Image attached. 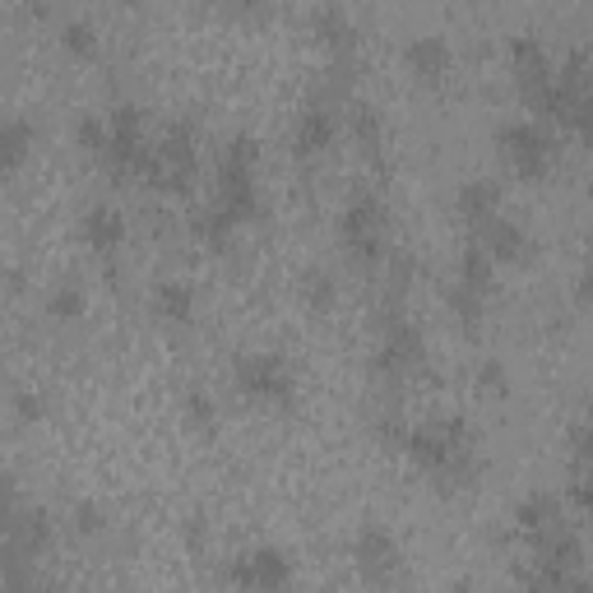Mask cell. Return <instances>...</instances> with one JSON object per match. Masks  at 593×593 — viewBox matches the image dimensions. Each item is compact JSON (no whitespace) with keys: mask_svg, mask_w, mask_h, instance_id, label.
<instances>
[{"mask_svg":"<svg viewBox=\"0 0 593 593\" xmlns=\"http://www.w3.org/2000/svg\"><path fill=\"white\" fill-rule=\"evenodd\" d=\"M237 386L247 399H255V404H269V408L296 404V371H292V362L278 357V353L237 357Z\"/></svg>","mask_w":593,"mask_h":593,"instance_id":"1","label":"cell"},{"mask_svg":"<svg viewBox=\"0 0 593 593\" xmlns=\"http://www.w3.org/2000/svg\"><path fill=\"white\" fill-rule=\"evenodd\" d=\"M496 149L519 181H543L552 172V159H556V144L547 139V130L533 126V121H510V126H501Z\"/></svg>","mask_w":593,"mask_h":593,"instance_id":"2","label":"cell"},{"mask_svg":"<svg viewBox=\"0 0 593 593\" xmlns=\"http://www.w3.org/2000/svg\"><path fill=\"white\" fill-rule=\"evenodd\" d=\"M339 237H343V251L353 255L357 265H380V260H386V204L376 195H357L343 209Z\"/></svg>","mask_w":593,"mask_h":593,"instance_id":"3","label":"cell"},{"mask_svg":"<svg viewBox=\"0 0 593 593\" xmlns=\"http://www.w3.org/2000/svg\"><path fill=\"white\" fill-rule=\"evenodd\" d=\"M422 357H427L422 329H417L413 320H404V316H390L386 335H380L376 357H371V371H376L380 380H399V376L417 371V366H422Z\"/></svg>","mask_w":593,"mask_h":593,"instance_id":"4","label":"cell"},{"mask_svg":"<svg viewBox=\"0 0 593 593\" xmlns=\"http://www.w3.org/2000/svg\"><path fill=\"white\" fill-rule=\"evenodd\" d=\"M353 556H357V570H362L371 584H390L394 575H399V566H404L399 538H394L386 525H362L357 543H353Z\"/></svg>","mask_w":593,"mask_h":593,"instance_id":"5","label":"cell"},{"mask_svg":"<svg viewBox=\"0 0 593 593\" xmlns=\"http://www.w3.org/2000/svg\"><path fill=\"white\" fill-rule=\"evenodd\" d=\"M228 580L241 584V589H288L292 584V562L278 547H251L232 562Z\"/></svg>","mask_w":593,"mask_h":593,"instance_id":"6","label":"cell"},{"mask_svg":"<svg viewBox=\"0 0 593 593\" xmlns=\"http://www.w3.org/2000/svg\"><path fill=\"white\" fill-rule=\"evenodd\" d=\"M339 135V121H335V108H325V102H316V108L296 112V126H292V153L296 159H320V153L335 144Z\"/></svg>","mask_w":593,"mask_h":593,"instance_id":"7","label":"cell"},{"mask_svg":"<svg viewBox=\"0 0 593 593\" xmlns=\"http://www.w3.org/2000/svg\"><path fill=\"white\" fill-rule=\"evenodd\" d=\"M79 237L93 255H116V247L126 241V218H121V209H112V204H93L89 214L79 218Z\"/></svg>","mask_w":593,"mask_h":593,"instance_id":"8","label":"cell"},{"mask_svg":"<svg viewBox=\"0 0 593 593\" xmlns=\"http://www.w3.org/2000/svg\"><path fill=\"white\" fill-rule=\"evenodd\" d=\"M510 61H515V79H519V89H525L529 98L538 89H547L552 84V61H547V47L538 42V38H515L510 42Z\"/></svg>","mask_w":593,"mask_h":593,"instance_id":"9","label":"cell"},{"mask_svg":"<svg viewBox=\"0 0 593 593\" xmlns=\"http://www.w3.org/2000/svg\"><path fill=\"white\" fill-rule=\"evenodd\" d=\"M482 232V247L492 251V260L496 265H519V260L529 255V232L519 228V223H510V218H492L487 228H478Z\"/></svg>","mask_w":593,"mask_h":593,"instance_id":"10","label":"cell"},{"mask_svg":"<svg viewBox=\"0 0 593 593\" xmlns=\"http://www.w3.org/2000/svg\"><path fill=\"white\" fill-rule=\"evenodd\" d=\"M404 65L422 84H441L450 75V47H445V38H413L404 47Z\"/></svg>","mask_w":593,"mask_h":593,"instance_id":"11","label":"cell"},{"mask_svg":"<svg viewBox=\"0 0 593 593\" xmlns=\"http://www.w3.org/2000/svg\"><path fill=\"white\" fill-rule=\"evenodd\" d=\"M501 214V186L487 181V177H474L459 186V218L474 223V228H487Z\"/></svg>","mask_w":593,"mask_h":593,"instance_id":"12","label":"cell"},{"mask_svg":"<svg viewBox=\"0 0 593 593\" xmlns=\"http://www.w3.org/2000/svg\"><path fill=\"white\" fill-rule=\"evenodd\" d=\"M316 38L335 51V61H348V56H353V47H357V28H353V20H348L339 5H325L316 14Z\"/></svg>","mask_w":593,"mask_h":593,"instance_id":"13","label":"cell"},{"mask_svg":"<svg viewBox=\"0 0 593 593\" xmlns=\"http://www.w3.org/2000/svg\"><path fill=\"white\" fill-rule=\"evenodd\" d=\"M515 525L525 529L529 538L556 529V525H562V501H556L552 492H533V496H525V501L515 505Z\"/></svg>","mask_w":593,"mask_h":593,"instance_id":"14","label":"cell"},{"mask_svg":"<svg viewBox=\"0 0 593 593\" xmlns=\"http://www.w3.org/2000/svg\"><path fill=\"white\" fill-rule=\"evenodd\" d=\"M33 144H38V130H33L24 116H10L5 130H0V167H5V177H14V172L24 167Z\"/></svg>","mask_w":593,"mask_h":593,"instance_id":"15","label":"cell"},{"mask_svg":"<svg viewBox=\"0 0 593 593\" xmlns=\"http://www.w3.org/2000/svg\"><path fill=\"white\" fill-rule=\"evenodd\" d=\"M153 311H159V320H167V325H190L195 320V292L177 283V278H167V283L153 288Z\"/></svg>","mask_w":593,"mask_h":593,"instance_id":"16","label":"cell"},{"mask_svg":"<svg viewBox=\"0 0 593 593\" xmlns=\"http://www.w3.org/2000/svg\"><path fill=\"white\" fill-rule=\"evenodd\" d=\"M459 283L464 288H474V292H492V283H496V260H492V251L482 247V241H474V247L464 251V260H459Z\"/></svg>","mask_w":593,"mask_h":593,"instance_id":"17","label":"cell"},{"mask_svg":"<svg viewBox=\"0 0 593 593\" xmlns=\"http://www.w3.org/2000/svg\"><path fill=\"white\" fill-rule=\"evenodd\" d=\"M163 163L167 167H177V172H195V130L190 126H172L163 135Z\"/></svg>","mask_w":593,"mask_h":593,"instance_id":"18","label":"cell"},{"mask_svg":"<svg viewBox=\"0 0 593 593\" xmlns=\"http://www.w3.org/2000/svg\"><path fill=\"white\" fill-rule=\"evenodd\" d=\"M556 84H562L566 93H575V98H589L593 93V65H589L584 51H570V56L562 61V70H556Z\"/></svg>","mask_w":593,"mask_h":593,"instance_id":"19","label":"cell"},{"mask_svg":"<svg viewBox=\"0 0 593 593\" xmlns=\"http://www.w3.org/2000/svg\"><path fill=\"white\" fill-rule=\"evenodd\" d=\"M61 47H65V56H75V61H93L98 56V33L89 20H70L61 28Z\"/></svg>","mask_w":593,"mask_h":593,"instance_id":"20","label":"cell"},{"mask_svg":"<svg viewBox=\"0 0 593 593\" xmlns=\"http://www.w3.org/2000/svg\"><path fill=\"white\" fill-rule=\"evenodd\" d=\"M84 306H89V296H84L79 283H61L56 292L47 296V316H51V320H65V325H70V320H79V316H84Z\"/></svg>","mask_w":593,"mask_h":593,"instance_id":"21","label":"cell"},{"mask_svg":"<svg viewBox=\"0 0 593 593\" xmlns=\"http://www.w3.org/2000/svg\"><path fill=\"white\" fill-rule=\"evenodd\" d=\"M482 302H487V296L474 292V288H464V283H455V288L445 292V306L455 311V320H459L464 329H478V325H482Z\"/></svg>","mask_w":593,"mask_h":593,"instance_id":"22","label":"cell"},{"mask_svg":"<svg viewBox=\"0 0 593 593\" xmlns=\"http://www.w3.org/2000/svg\"><path fill=\"white\" fill-rule=\"evenodd\" d=\"M302 296H306V306L311 311H335V274H325V269H306L302 274Z\"/></svg>","mask_w":593,"mask_h":593,"instance_id":"23","label":"cell"},{"mask_svg":"<svg viewBox=\"0 0 593 593\" xmlns=\"http://www.w3.org/2000/svg\"><path fill=\"white\" fill-rule=\"evenodd\" d=\"M75 144L84 149V153H108V144H112V126L102 116H79V126H75Z\"/></svg>","mask_w":593,"mask_h":593,"instance_id":"24","label":"cell"},{"mask_svg":"<svg viewBox=\"0 0 593 593\" xmlns=\"http://www.w3.org/2000/svg\"><path fill=\"white\" fill-rule=\"evenodd\" d=\"M181 408H186V427H195V431H214L218 413H214V399H209L204 390H190V394L181 399Z\"/></svg>","mask_w":593,"mask_h":593,"instance_id":"25","label":"cell"},{"mask_svg":"<svg viewBox=\"0 0 593 593\" xmlns=\"http://www.w3.org/2000/svg\"><path fill=\"white\" fill-rule=\"evenodd\" d=\"M353 130H357V144L362 149H380V135H386V126H380V112L376 108H366V102H357L353 108Z\"/></svg>","mask_w":593,"mask_h":593,"instance_id":"26","label":"cell"},{"mask_svg":"<svg viewBox=\"0 0 593 593\" xmlns=\"http://www.w3.org/2000/svg\"><path fill=\"white\" fill-rule=\"evenodd\" d=\"M70 529L84 533V538H98L102 529H108V515H102V505H93V501H79L75 510H70Z\"/></svg>","mask_w":593,"mask_h":593,"instance_id":"27","label":"cell"},{"mask_svg":"<svg viewBox=\"0 0 593 593\" xmlns=\"http://www.w3.org/2000/svg\"><path fill=\"white\" fill-rule=\"evenodd\" d=\"M566 496H570V505L580 515H593V474H589V468H580V474L570 478V492Z\"/></svg>","mask_w":593,"mask_h":593,"instance_id":"28","label":"cell"},{"mask_svg":"<svg viewBox=\"0 0 593 593\" xmlns=\"http://www.w3.org/2000/svg\"><path fill=\"white\" fill-rule=\"evenodd\" d=\"M570 130L593 144V93H589V98H580V108H575V116H570Z\"/></svg>","mask_w":593,"mask_h":593,"instance_id":"29","label":"cell"},{"mask_svg":"<svg viewBox=\"0 0 593 593\" xmlns=\"http://www.w3.org/2000/svg\"><path fill=\"white\" fill-rule=\"evenodd\" d=\"M478 386H482V390H496V394L505 390V366H501L496 357L478 366Z\"/></svg>","mask_w":593,"mask_h":593,"instance_id":"30","label":"cell"},{"mask_svg":"<svg viewBox=\"0 0 593 593\" xmlns=\"http://www.w3.org/2000/svg\"><path fill=\"white\" fill-rule=\"evenodd\" d=\"M14 404H20V422H38L42 417V394H20Z\"/></svg>","mask_w":593,"mask_h":593,"instance_id":"31","label":"cell"},{"mask_svg":"<svg viewBox=\"0 0 593 593\" xmlns=\"http://www.w3.org/2000/svg\"><path fill=\"white\" fill-rule=\"evenodd\" d=\"M575 292H580V302H584V306H593V255L584 260V269H580V288H575Z\"/></svg>","mask_w":593,"mask_h":593,"instance_id":"32","label":"cell"},{"mask_svg":"<svg viewBox=\"0 0 593 593\" xmlns=\"http://www.w3.org/2000/svg\"><path fill=\"white\" fill-rule=\"evenodd\" d=\"M186 538H190V547H200L204 543V519H190V533Z\"/></svg>","mask_w":593,"mask_h":593,"instance_id":"33","label":"cell"},{"mask_svg":"<svg viewBox=\"0 0 593 593\" xmlns=\"http://www.w3.org/2000/svg\"><path fill=\"white\" fill-rule=\"evenodd\" d=\"M228 5H232V10H260L265 0H228Z\"/></svg>","mask_w":593,"mask_h":593,"instance_id":"34","label":"cell"},{"mask_svg":"<svg viewBox=\"0 0 593 593\" xmlns=\"http://www.w3.org/2000/svg\"><path fill=\"white\" fill-rule=\"evenodd\" d=\"M584 422H593V394L584 399Z\"/></svg>","mask_w":593,"mask_h":593,"instance_id":"35","label":"cell"},{"mask_svg":"<svg viewBox=\"0 0 593 593\" xmlns=\"http://www.w3.org/2000/svg\"><path fill=\"white\" fill-rule=\"evenodd\" d=\"M584 195L593 200V172H589V181H584Z\"/></svg>","mask_w":593,"mask_h":593,"instance_id":"36","label":"cell"}]
</instances>
